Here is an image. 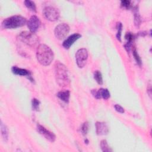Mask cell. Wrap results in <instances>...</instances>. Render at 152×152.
Returning <instances> with one entry per match:
<instances>
[{
  "instance_id": "13",
  "label": "cell",
  "mask_w": 152,
  "mask_h": 152,
  "mask_svg": "<svg viewBox=\"0 0 152 152\" xmlns=\"http://www.w3.org/2000/svg\"><path fill=\"white\" fill-rule=\"evenodd\" d=\"M11 70H12V72L14 74L18 75H22V76H27V77H28V79L30 80H31V81H33V78H31L30 72L25 69L20 68L16 66H13L11 68Z\"/></svg>"
},
{
  "instance_id": "20",
  "label": "cell",
  "mask_w": 152,
  "mask_h": 152,
  "mask_svg": "<svg viewBox=\"0 0 152 152\" xmlns=\"http://www.w3.org/2000/svg\"><path fill=\"white\" fill-rule=\"evenodd\" d=\"M94 78L99 84H103V78L101 72L99 71H96L94 73Z\"/></svg>"
},
{
  "instance_id": "3",
  "label": "cell",
  "mask_w": 152,
  "mask_h": 152,
  "mask_svg": "<svg viewBox=\"0 0 152 152\" xmlns=\"http://www.w3.org/2000/svg\"><path fill=\"white\" fill-rule=\"evenodd\" d=\"M27 23L26 18L21 15H13L7 18L2 22L4 28H15L24 26Z\"/></svg>"
},
{
  "instance_id": "2",
  "label": "cell",
  "mask_w": 152,
  "mask_h": 152,
  "mask_svg": "<svg viewBox=\"0 0 152 152\" xmlns=\"http://www.w3.org/2000/svg\"><path fill=\"white\" fill-rule=\"evenodd\" d=\"M68 69L66 66L57 61L55 64V74L56 83L61 87H65L69 84L70 80L69 78Z\"/></svg>"
},
{
  "instance_id": "14",
  "label": "cell",
  "mask_w": 152,
  "mask_h": 152,
  "mask_svg": "<svg viewBox=\"0 0 152 152\" xmlns=\"http://www.w3.org/2000/svg\"><path fill=\"white\" fill-rule=\"evenodd\" d=\"M134 35L132 33H126L125 34V39L127 40L126 43L125 45V48L127 51H129L132 46V43L134 39Z\"/></svg>"
},
{
  "instance_id": "18",
  "label": "cell",
  "mask_w": 152,
  "mask_h": 152,
  "mask_svg": "<svg viewBox=\"0 0 152 152\" xmlns=\"http://www.w3.org/2000/svg\"><path fill=\"white\" fill-rule=\"evenodd\" d=\"M24 4L27 7V8H28L31 11L34 12L36 11V4L33 1H30V0H26L24 1Z\"/></svg>"
},
{
  "instance_id": "16",
  "label": "cell",
  "mask_w": 152,
  "mask_h": 152,
  "mask_svg": "<svg viewBox=\"0 0 152 152\" xmlns=\"http://www.w3.org/2000/svg\"><path fill=\"white\" fill-rule=\"evenodd\" d=\"M1 135L5 141H7L8 138V130L5 125H4L2 122H1Z\"/></svg>"
},
{
  "instance_id": "12",
  "label": "cell",
  "mask_w": 152,
  "mask_h": 152,
  "mask_svg": "<svg viewBox=\"0 0 152 152\" xmlns=\"http://www.w3.org/2000/svg\"><path fill=\"white\" fill-rule=\"evenodd\" d=\"M96 129L97 134L99 135H106L109 132L107 125L104 122H97L96 123Z\"/></svg>"
},
{
  "instance_id": "10",
  "label": "cell",
  "mask_w": 152,
  "mask_h": 152,
  "mask_svg": "<svg viewBox=\"0 0 152 152\" xmlns=\"http://www.w3.org/2000/svg\"><path fill=\"white\" fill-rule=\"evenodd\" d=\"M91 94L96 99L103 98L105 100L107 99L110 97V93L109 90L106 88H100L98 90H92Z\"/></svg>"
},
{
  "instance_id": "19",
  "label": "cell",
  "mask_w": 152,
  "mask_h": 152,
  "mask_svg": "<svg viewBox=\"0 0 152 152\" xmlns=\"http://www.w3.org/2000/svg\"><path fill=\"white\" fill-rule=\"evenodd\" d=\"M100 147L102 148V150L104 152H109V151H111L112 150L110 148L107 142L106 141V140H103L101 141L100 142Z\"/></svg>"
},
{
  "instance_id": "9",
  "label": "cell",
  "mask_w": 152,
  "mask_h": 152,
  "mask_svg": "<svg viewBox=\"0 0 152 152\" xmlns=\"http://www.w3.org/2000/svg\"><path fill=\"white\" fill-rule=\"evenodd\" d=\"M27 27L30 32L35 33L40 26V21L39 18L36 15H32L27 23Z\"/></svg>"
},
{
  "instance_id": "6",
  "label": "cell",
  "mask_w": 152,
  "mask_h": 152,
  "mask_svg": "<svg viewBox=\"0 0 152 152\" xmlns=\"http://www.w3.org/2000/svg\"><path fill=\"white\" fill-rule=\"evenodd\" d=\"M88 58V52L86 49H78L75 53V60L79 68H83L86 64Z\"/></svg>"
},
{
  "instance_id": "23",
  "label": "cell",
  "mask_w": 152,
  "mask_h": 152,
  "mask_svg": "<svg viewBox=\"0 0 152 152\" xmlns=\"http://www.w3.org/2000/svg\"><path fill=\"white\" fill-rule=\"evenodd\" d=\"M116 28L118 30V33L116 34V37L117 39L121 41V31H122V25L121 23H118Z\"/></svg>"
},
{
  "instance_id": "22",
  "label": "cell",
  "mask_w": 152,
  "mask_h": 152,
  "mask_svg": "<svg viewBox=\"0 0 152 152\" xmlns=\"http://www.w3.org/2000/svg\"><path fill=\"white\" fill-rule=\"evenodd\" d=\"M88 130V124L87 122H86L83 123V124L81 127V132L84 135H85L87 134Z\"/></svg>"
},
{
  "instance_id": "8",
  "label": "cell",
  "mask_w": 152,
  "mask_h": 152,
  "mask_svg": "<svg viewBox=\"0 0 152 152\" xmlns=\"http://www.w3.org/2000/svg\"><path fill=\"white\" fill-rule=\"evenodd\" d=\"M37 129L38 132L42 135H43L46 139L50 141V142L55 141L56 139V136L53 132H50V131H49L48 129H47L46 128H45L44 126H42L40 124H37Z\"/></svg>"
},
{
  "instance_id": "15",
  "label": "cell",
  "mask_w": 152,
  "mask_h": 152,
  "mask_svg": "<svg viewBox=\"0 0 152 152\" xmlns=\"http://www.w3.org/2000/svg\"><path fill=\"white\" fill-rule=\"evenodd\" d=\"M57 96L59 99L65 102H68L70 96V92L68 90L61 91L57 93Z\"/></svg>"
},
{
  "instance_id": "5",
  "label": "cell",
  "mask_w": 152,
  "mask_h": 152,
  "mask_svg": "<svg viewBox=\"0 0 152 152\" xmlns=\"http://www.w3.org/2000/svg\"><path fill=\"white\" fill-rule=\"evenodd\" d=\"M43 12L46 18L51 21L58 20L60 15L59 10L57 8L51 6L46 7L43 10Z\"/></svg>"
},
{
  "instance_id": "7",
  "label": "cell",
  "mask_w": 152,
  "mask_h": 152,
  "mask_svg": "<svg viewBox=\"0 0 152 152\" xmlns=\"http://www.w3.org/2000/svg\"><path fill=\"white\" fill-rule=\"evenodd\" d=\"M69 31V27L66 23H61L56 26L54 33L55 37L58 39H62L66 36Z\"/></svg>"
},
{
  "instance_id": "21",
  "label": "cell",
  "mask_w": 152,
  "mask_h": 152,
  "mask_svg": "<svg viewBox=\"0 0 152 152\" xmlns=\"http://www.w3.org/2000/svg\"><path fill=\"white\" fill-rule=\"evenodd\" d=\"M31 104H32V107L33 110L37 111L39 109L40 102L39 100L36 99H33L31 101Z\"/></svg>"
},
{
  "instance_id": "1",
  "label": "cell",
  "mask_w": 152,
  "mask_h": 152,
  "mask_svg": "<svg viewBox=\"0 0 152 152\" xmlns=\"http://www.w3.org/2000/svg\"><path fill=\"white\" fill-rule=\"evenodd\" d=\"M54 58L52 50L45 44L39 45L36 50V58L42 65L47 66L51 64Z\"/></svg>"
},
{
  "instance_id": "25",
  "label": "cell",
  "mask_w": 152,
  "mask_h": 152,
  "mask_svg": "<svg viewBox=\"0 0 152 152\" xmlns=\"http://www.w3.org/2000/svg\"><path fill=\"white\" fill-rule=\"evenodd\" d=\"M114 107H115V110H116L117 112H119V113H124V108H123L121 106H120V105H119V104H116L114 106Z\"/></svg>"
},
{
  "instance_id": "24",
  "label": "cell",
  "mask_w": 152,
  "mask_h": 152,
  "mask_svg": "<svg viewBox=\"0 0 152 152\" xmlns=\"http://www.w3.org/2000/svg\"><path fill=\"white\" fill-rule=\"evenodd\" d=\"M132 53H133V55H134V57L136 61V62H137L138 64H139L140 65H141V58H140L137 50L135 49H133V52H132Z\"/></svg>"
},
{
  "instance_id": "26",
  "label": "cell",
  "mask_w": 152,
  "mask_h": 152,
  "mask_svg": "<svg viewBox=\"0 0 152 152\" xmlns=\"http://www.w3.org/2000/svg\"><path fill=\"white\" fill-rule=\"evenodd\" d=\"M121 5L126 8H128L130 7V1H121Z\"/></svg>"
},
{
  "instance_id": "17",
  "label": "cell",
  "mask_w": 152,
  "mask_h": 152,
  "mask_svg": "<svg viewBox=\"0 0 152 152\" xmlns=\"http://www.w3.org/2000/svg\"><path fill=\"white\" fill-rule=\"evenodd\" d=\"M141 20L140 15L139 13L138 12L137 7H135V12H134V23H135V25L137 27H139L141 24Z\"/></svg>"
},
{
  "instance_id": "11",
  "label": "cell",
  "mask_w": 152,
  "mask_h": 152,
  "mask_svg": "<svg viewBox=\"0 0 152 152\" xmlns=\"http://www.w3.org/2000/svg\"><path fill=\"white\" fill-rule=\"evenodd\" d=\"M81 37V35L79 33H74L71 36H69L67 39H66L63 42V46L65 49H69L71 46L79 38Z\"/></svg>"
},
{
  "instance_id": "4",
  "label": "cell",
  "mask_w": 152,
  "mask_h": 152,
  "mask_svg": "<svg viewBox=\"0 0 152 152\" xmlns=\"http://www.w3.org/2000/svg\"><path fill=\"white\" fill-rule=\"evenodd\" d=\"M18 39L24 44L31 47L36 46L39 42V38L34 33L26 31L21 32L18 35Z\"/></svg>"
}]
</instances>
